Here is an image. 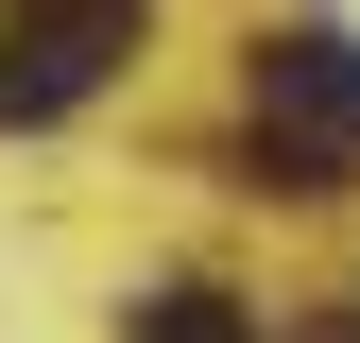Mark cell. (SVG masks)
<instances>
[{
	"mask_svg": "<svg viewBox=\"0 0 360 343\" xmlns=\"http://www.w3.org/2000/svg\"><path fill=\"white\" fill-rule=\"evenodd\" d=\"M257 155H275V189L292 172H360V34H326V18L257 34Z\"/></svg>",
	"mask_w": 360,
	"mask_h": 343,
	"instance_id": "cell-1",
	"label": "cell"
},
{
	"mask_svg": "<svg viewBox=\"0 0 360 343\" xmlns=\"http://www.w3.org/2000/svg\"><path fill=\"white\" fill-rule=\"evenodd\" d=\"M120 34H138V0H34V18L0 34V138H52L86 86L120 69Z\"/></svg>",
	"mask_w": 360,
	"mask_h": 343,
	"instance_id": "cell-2",
	"label": "cell"
},
{
	"mask_svg": "<svg viewBox=\"0 0 360 343\" xmlns=\"http://www.w3.org/2000/svg\"><path fill=\"white\" fill-rule=\"evenodd\" d=\"M120 343H257V309H240V292H206V275H172V292L120 309Z\"/></svg>",
	"mask_w": 360,
	"mask_h": 343,
	"instance_id": "cell-3",
	"label": "cell"
}]
</instances>
